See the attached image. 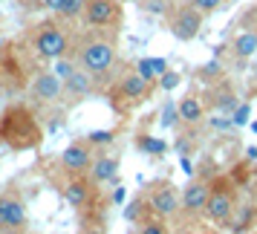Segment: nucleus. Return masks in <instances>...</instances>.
<instances>
[{
	"label": "nucleus",
	"mask_w": 257,
	"mask_h": 234,
	"mask_svg": "<svg viewBox=\"0 0 257 234\" xmlns=\"http://www.w3.org/2000/svg\"><path fill=\"white\" fill-rule=\"evenodd\" d=\"M41 6H44V9H49V12L58 15V12H61V6H64V0H41Z\"/></svg>",
	"instance_id": "cd10ccee"
},
{
	"label": "nucleus",
	"mask_w": 257,
	"mask_h": 234,
	"mask_svg": "<svg viewBox=\"0 0 257 234\" xmlns=\"http://www.w3.org/2000/svg\"><path fill=\"white\" fill-rule=\"evenodd\" d=\"M84 234H101V231H84Z\"/></svg>",
	"instance_id": "7c9ffc66"
},
{
	"label": "nucleus",
	"mask_w": 257,
	"mask_h": 234,
	"mask_svg": "<svg viewBox=\"0 0 257 234\" xmlns=\"http://www.w3.org/2000/svg\"><path fill=\"white\" fill-rule=\"evenodd\" d=\"M29 93L41 104H52V101H58L61 95H64V78H58L55 70L38 72L35 78H32V84H29Z\"/></svg>",
	"instance_id": "9d476101"
},
{
	"label": "nucleus",
	"mask_w": 257,
	"mask_h": 234,
	"mask_svg": "<svg viewBox=\"0 0 257 234\" xmlns=\"http://www.w3.org/2000/svg\"><path fill=\"white\" fill-rule=\"evenodd\" d=\"M205 119V104H202V98L199 95H185L182 101H179V122H185V125H199Z\"/></svg>",
	"instance_id": "2eb2a0df"
},
{
	"label": "nucleus",
	"mask_w": 257,
	"mask_h": 234,
	"mask_svg": "<svg viewBox=\"0 0 257 234\" xmlns=\"http://www.w3.org/2000/svg\"><path fill=\"white\" fill-rule=\"evenodd\" d=\"M32 49L38 52V58L58 61V58L67 55V49H70V38H67L64 29L47 24V26H41L35 35H32Z\"/></svg>",
	"instance_id": "20e7f679"
},
{
	"label": "nucleus",
	"mask_w": 257,
	"mask_h": 234,
	"mask_svg": "<svg viewBox=\"0 0 257 234\" xmlns=\"http://www.w3.org/2000/svg\"><path fill=\"white\" fill-rule=\"evenodd\" d=\"M136 72H139V75H145L148 81H153V78H162L165 72H168V61H165V58H142L139 64H136Z\"/></svg>",
	"instance_id": "dca6fc26"
},
{
	"label": "nucleus",
	"mask_w": 257,
	"mask_h": 234,
	"mask_svg": "<svg viewBox=\"0 0 257 234\" xmlns=\"http://www.w3.org/2000/svg\"><path fill=\"white\" fill-rule=\"evenodd\" d=\"M231 49L237 58H251L257 52V32H240V35L234 38Z\"/></svg>",
	"instance_id": "f3484780"
},
{
	"label": "nucleus",
	"mask_w": 257,
	"mask_h": 234,
	"mask_svg": "<svg viewBox=\"0 0 257 234\" xmlns=\"http://www.w3.org/2000/svg\"><path fill=\"white\" fill-rule=\"evenodd\" d=\"M118 18H121V12H118L116 0H87V6H84V24L93 29L116 26Z\"/></svg>",
	"instance_id": "1a4fd4ad"
},
{
	"label": "nucleus",
	"mask_w": 257,
	"mask_h": 234,
	"mask_svg": "<svg viewBox=\"0 0 257 234\" xmlns=\"http://www.w3.org/2000/svg\"><path fill=\"white\" fill-rule=\"evenodd\" d=\"M84 6H87V0H64V6H61V18H78L84 15Z\"/></svg>",
	"instance_id": "aec40b11"
},
{
	"label": "nucleus",
	"mask_w": 257,
	"mask_h": 234,
	"mask_svg": "<svg viewBox=\"0 0 257 234\" xmlns=\"http://www.w3.org/2000/svg\"><path fill=\"white\" fill-rule=\"evenodd\" d=\"M254 72H257V67H254Z\"/></svg>",
	"instance_id": "2f4dec72"
},
{
	"label": "nucleus",
	"mask_w": 257,
	"mask_h": 234,
	"mask_svg": "<svg viewBox=\"0 0 257 234\" xmlns=\"http://www.w3.org/2000/svg\"><path fill=\"white\" fill-rule=\"evenodd\" d=\"M202 21H205V15L188 3V6H182V9H176L171 15V24L168 26H171V35L176 41H194L199 35V29H202Z\"/></svg>",
	"instance_id": "0eeeda50"
},
{
	"label": "nucleus",
	"mask_w": 257,
	"mask_h": 234,
	"mask_svg": "<svg viewBox=\"0 0 257 234\" xmlns=\"http://www.w3.org/2000/svg\"><path fill=\"white\" fill-rule=\"evenodd\" d=\"M208 197H211V182L191 179L185 185V191H182V217H185V220H194L199 214H205Z\"/></svg>",
	"instance_id": "6e6552de"
},
{
	"label": "nucleus",
	"mask_w": 257,
	"mask_h": 234,
	"mask_svg": "<svg viewBox=\"0 0 257 234\" xmlns=\"http://www.w3.org/2000/svg\"><path fill=\"white\" fill-rule=\"evenodd\" d=\"M75 64L93 78H104L116 67V44L107 38H84L75 49Z\"/></svg>",
	"instance_id": "f257e3e1"
},
{
	"label": "nucleus",
	"mask_w": 257,
	"mask_h": 234,
	"mask_svg": "<svg viewBox=\"0 0 257 234\" xmlns=\"http://www.w3.org/2000/svg\"><path fill=\"white\" fill-rule=\"evenodd\" d=\"M139 234H171V228L162 217H148V220H142Z\"/></svg>",
	"instance_id": "a211bd4d"
},
{
	"label": "nucleus",
	"mask_w": 257,
	"mask_h": 234,
	"mask_svg": "<svg viewBox=\"0 0 257 234\" xmlns=\"http://www.w3.org/2000/svg\"><path fill=\"white\" fill-rule=\"evenodd\" d=\"M217 72H220V64H217V61H211V64H205L202 75H217Z\"/></svg>",
	"instance_id": "c85d7f7f"
},
{
	"label": "nucleus",
	"mask_w": 257,
	"mask_h": 234,
	"mask_svg": "<svg viewBox=\"0 0 257 234\" xmlns=\"http://www.w3.org/2000/svg\"><path fill=\"white\" fill-rule=\"evenodd\" d=\"M90 145H107V142H113V133L110 130H93L90 136H87Z\"/></svg>",
	"instance_id": "393cba45"
},
{
	"label": "nucleus",
	"mask_w": 257,
	"mask_h": 234,
	"mask_svg": "<svg viewBox=\"0 0 257 234\" xmlns=\"http://www.w3.org/2000/svg\"><path fill=\"white\" fill-rule=\"evenodd\" d=\"M142 151L148 153H165V142L162 139H153V136H142Z\"/></svg>",
	"instance_id": "5701e85b"
},
{
	"label": "nucleus",
	"mask_w": 257,
	"mask_h": 234,
	"mask_svg": "<svg viewBox=\"0 0 257 234\" xmlns=\"http://www.w3.org/2000/svg\"><path fill=\"white\" fill-rule=\"evenodd\" d=\"M222 3H225V0H191V6H194V9H199L202 15L217 12V9H220Z\"/></svg>",
	"instance_id": "4be33fe9"
},
{
	"label": "nucleus",
	"mask_w": 257,
	"mask_h": 234,
	"mask_svg": "<svg viewBox=\"0 0 257 234\" xmlns=\"http://www.w3.org/2000/svg\"><path fill=\"white\" fill-rule=\"evenodd\" d=\"M29 228L26 199L15 191L0 194V234H24Z\"/></svg>",
	"instance_id": "7ed1b4c3"
},
{
	"label": "nucleus",
	"mask_w": 257,
	"mask_h": 234,
	"mask_svg": "<svg viewBox=\"0 0 257 234\" xmlns=\"http://www.w3.org/2000/svg\"><path fill=\"white\" fill-rule=\"evenodd\" d=\"M234 125H245L248 122V104H240L237 110H234V116H231Z\"/></svg>",
	"instance_id": "bb28decb"
},
{
	"label": "nucleus",
	"mask_w": 257,
	"mask_h": 234,
	"mask_svg": "<svg viewBox=\"0 0 257 234\" xmlns=\"http://www.w3.org/2000/svg\"><path fill=\"white\" fill-rule=\"evenodd\" d=\"M61 194H64V202L70 205V208L81 211L90 205V199H93V182L90 179H70L67 185L61 188Z\"/></svg>",
	"instance_id": "f8f14e48"
},
{
	"label": "nucleus",
	"mask_w": 257,
	"mask_h": 234,
	"mask_svg": "<svg viewBox=\"0 0 257 234\" xmlns=\"http://www.w3.org/2000/svg\"><path fill=\"white\" fill-rule=\"evenodd\" d=\"M93 81H95L93 75L78 67V70L64 81V95H67L70 101H81V98H87V95L93 93Z\"/></svg>",
	"instance_id": "ddd939ff"
},
{
	"label": "nucleus",
	"mask_w": 257,
	"mask_h": 234,
	"mask_svg": "<svg viewBox=\"0 0 257 234\" xmlns=\"http://www.w3.org/2000/svg\"><path fill=\"white\" fill-rule=\"evenodd\" d=\"M214 107H217V110H220V113H234V110H237V98H234V93L231 90H222L220 95H217V101H214Z\"/></svg>",
	"instance_id": "6ab92c4d"
},
{
	"label": "nucleus",
	"mask_w": 257,
	"mask_h": 234,
	"mask_svg": "<svg viewBox=\"0 0 257 234\" xmlns=\"http://www.w3.org/2000/svg\"><path fill=\"white\" fill-rule=\"evenodd\" d=\"M176 84H179V75L176 72H165L162 78H159V87H165V90H174Z\"/></svg>",
	"instance_id": "a878e982"
},
{
	"label": "nucleus",
	"mask_w": 257,
	"mask_h": 234,
	"mask_svg": "<svg viewBox=\"0 0 257 234\" xmlns=\"http://www.w3.org/2000/svg\"><path fill=\"white\" fill-rule=\"evenodd\" d=\"M168 3L171 0H145V12L148 15H168Z\"/></svg>",
	"instance_id": "b1692460"
},
{
	"label": "nucleus",
	"mask_w": 257,
	"mask_h": 234,
	"mask_svg": "<svg viewBox=\"0 0 257 234\" xmlns=\"http://www.w3.org/2000/svg\"><path fill=\"white\" fill-rule=\"evenodd\" d=\"M237 208H240V205H237V191H234V185L228 179H214L205 217H208L214 225H231Z\"/></svg>",
	"instance_id": "f03ea898"
},
{
	"label": "nucleus",
	"mask_w": 257,
	"mask_h": 234,
	"mask_svg": "<svg viewBox=\"0 0 257 234\" xmlns=\"http://www.w3.org/2000/svg\"><path fill=\"white\" fill-rule=\"evenodd\" d=\"M75 70H78V64H75V61H64V58L55 61V75H58V78H64V81H67Z\"/></svg>",
	"instance_id": "412c9836"
},
{
	"label": "nucleus",
	"mask_w": 257,
	"mask_h": 234,
	"mask_svg": "<svg viewBox=\"0 0 257 234\" xmlns=\"http://www.w3.org/2000/svg\"><path fill=\"white\" fill-rule=\"evenodd\" d=\"M148 208H151L153 217L174 220V217L182 214V194L171 182H159L148 191Z\"/></svg>",
	"instance_id": "39448f33"
},
{
	"label": "nucleus",
	"mask_w": 257,
	"mask_h": 234,
	"mask_svg": "<svg viewBox=\"0 0 257 234\" xmlns=\"http://www.w3.org/2000/svg\"><path fill=\"white\" fill-rule=\"evenodd\" d=\"M93 159H95V145H90L87 139H78V142H70L64 148V153H61V168L75 174V176H81L90 171Z\"/></svg>",
	"instance_id": "423d86ee"
},
{
	"label": "nucleus",
	"mask_w": 257,
	"mask_h": 234,
	"mask_svg": "<svg viewBox=\"0 0 257 234\" xmlns=\"http://www.w3.org/2000/svg\"><path fill=\"white\" fill-rule=\"evenodd\" d=\"M251 130H254V133H257V122H254V125H251Z\"/></svg>",
	"instance_id": "c756f323"
},
{
	"label": "nucleus",
	"mask_w": 257,
	"mask_h": 234,
	"mask_svg": "<svg viewBox=\"0 0 257 234\" xmlns=\"http://www.w3.org/2000/svg\"><path fill=\"white\" fill-rule=\"evenodd\" d=\"M118 93L124 95L127 101H142L145 95L151 93V81H148L145 75H139V72L133 70V72H127V75L118 81Z\"/></svg>",
	"instance_id": "4468645a"
},
{
	"label": "nucleus",
	"mask_w": 257,
	"mask_h": 234,
	"mask_svg": "<svg viewBox=\"0 0 257 234\" xmlns=\"http://www.w3.org/2000/svg\"><path fill=\"white\" fill-rule=\"evenodd\" d=\"M118 168H121V159L116 153H98L90 165V182L93 185H116Z\"/></svg>",
	"instance_id": "9b49d317"
}]
</instances>
